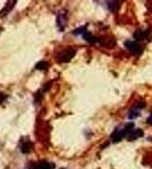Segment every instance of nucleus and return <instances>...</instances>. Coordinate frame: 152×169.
Segmentation results:
<instances>
[{
	"label": "nucleus",
	"mask_w": 152,
	"mask_h": 169,
	"mask_svg": "<svg viewBox=\"0 0 152 169\" xmlns=\"http://www.w3.org/2000/svg\"><path fill=\"white\" fill-rule=\"evenodd\" d=\"M85 31H86V27H85V26H83V27H81V28H77V29H75L73 33H74V34H76V35L81 34V33H83V34H84Z\"/></svg>",
	"instance_id": "4468645a"
},
{
	"label": "nucleus",
	"mask_w": 152,
	"mask_h": 169,
	"mask_svg": "<svg viewBox=\"0 0 152 169\" xmlns=\"http://www.w3.org/2000/svg\"><path fill=\"white\" fill-rule=\"evenodd\" d=\"M148 124L152 125V116H150V117H148Z\"/></svg>",
	"instance_id": "dca6fc26"
},
{
	"label": "nucleus",
	"mask_w": 152,
	"mask_h": 169,
	"mask_svg": "<svg viewBox=\"0 0 152 169\" xmlns=\"http://www.w3.org/2000/svg\"><path fill=\"white\" fill-rule=\"evenodd\" d=\"M108 8H109L110 11L117 13L120 8V2L119 1H109V2H108Z\"/></svg>",
	"instance_id": "9d476101"
},
{
	"label": "nucleus",
	"mask_w": 152,
	"mask_h": 169,
	"mask_svg": "<svg viewBox=\"0 0 152 169\" xmlns=\"http://www.w3.org/2000/svg\"><path fill=\"white\" fill-rule=\"evenodd\" d=\"M32 149V143L30 140H22L21 141V151L23 153H28Z\"/></svg>",
	"instance_id": "39448f33"
},
{
	"label": "nucleus",
	"mask_w": 152,
	"mask_h": 169,
	"mask_svg": "<svg viewBox=\"0 0 152 169\" xmlns=\"http://www.w3.org/2000/svg\"><path fill=\"white\" fill-rule=\"evenodd\" d=\"M151 116H152V113H151Z\"/></svg>",
	"instance_id": "f3484780"
},
{
	"label": "nucleus",
	"mask_w": 152,
	"mask_h": 169,
	"mask_svg": "<svg viewBox=\"0 0 152 169\" xmlns=\"http://www.w3.org/2000/svg\"><path fill=\"white\" fill-rule=\"evenodd\" d=\"M133 126L134 124L133 123H127V124L123 126V128H117L113 133L111 134V141L113 142H118L120 141L121 139H124L125 136H127L129 134V132L133 130Z\"/></svg>",
	"instance_id": "f257e3e1"
},
{
	"label": "nucleus",
	"mask_w": 152,
	"mask_h": 169,
	"mask_svg": "<svg viewBox=\"0 0 152 169\" xmlns=\"http://www.w3.org/2000/svg\"><path fill=\"white\" fill-rule=\"evenodd\" d=\"M140 136H143V131L140 130V129H138V130H132V131L129 132V134L127 135V139L128 141H134L135 139L140 138Z\"/></svg>",
	"instance_id": "423d86ee"
},
{
	"label": "nucleus",
	"mask_w": 152,
	"mask_h": 169,
	"mask_svg": "<svg viewBox=\"0 0 152 169\" xmlns=\"http://www.w3.org/2000/svg\"><path fill=\"white\" fill-rule=\"evenodd\" d=\"M125 46H126L128 51L134 53V54H140L143 51V48L135 41H126L125 42Z\"/></svg>",
	"instance_id": "20e7f679"
},
{
	"label": "nucleus",
	"mask_w": 152,
	"mask_h": 169,
	"mask_svg": "<svg viewBox=\"0 0 152 169\" xmlns=\"http://www.w3.org/2000/svg\"><path fill=\"white\" fill-rule=\"evenodd\" d=\"M83 37H84L85 41H88V43H91V44H93V43H97V42L99 41V38L96 37V36H93L91 33H88V32H85L84 34H83Z\"/></svg>",
	"instance_id": "1a4fd4ad"
},
{
	"label": "nucleus",
	"mask_w": 152,
	"mask_h": 169,
	"mask_svg": "<svg viewBox=\"0 0 152 169\" xmlns=\"http://www.w3.org/2000/svg\"><path fill=\"white\" fill-rule=\"evenodd\" d=\"M6 98H7L6 95H4V94H0V104L2 103L4 100H6Z\"/></svg>",
	"instance_id": "2eb2a0df"
},
{
	"label": "nucleus",
	"mask_w": 152,
	"mask_h": 169,
	"mask_svg": "<svg viewBox=\"0 0 152 169\" xmlns=\"http://www.w3.org/2000/svg\"><path fill=\"white\" fill-rule=\"evenodd\" d=\"M75 54H76V48H65V50H63L59 54L57 55V60H58V62L60 63L68 62V61H71V60L74 58Z\"/></svg>",
	"instance_id": "f03ea898"
},
{
	"label": "nucleus",
	"mask_w": 152,
	"mask_h": 169,
	"mask_svg": "<svg viewBox=\"0 0 152 169\" xmlns=\"http://www.w3.org/2000/svg\"><path fill=\"white\" fill-rule=\"evenodd\" d=\"M66 23H67V14H66V10H60L59 13L57 14V26H58L60 32H63L65 29Z\"/></svg>",
	"instance_id": "7ed1b4c3"
},
{
	"label": "nucleus",
	"mask_w": 152,
	"mask_h": 169,
	"mask_svg": "<svg viewBox=\"0 0 152 169\" xmlns=\"http://www.w3.org/2000/svg\"><path fill=\"white\" fill-rule=\"evenodd\" d=\"M48 67H49V63L46 62V61H40L39 63H36L35 68L38 70H46L48 69Z\"/></svg>",
	"instance_id": "ddd939ff"
},
{
	"label": "nucleus",
	"mask_w": 152,
	"mask_h": 169,
	"mask_svg": "<svg viewBox=\"0 0 152 169\" xmlns=\"http://www.w3.org/2000/svg\"><path fill=\"white\" fill-rule=\"evenodd\" d=\"M149 32H143L141 31V29H138V31L134 33V38L136 40V41H142V40H144L146 36H148Z\"/></svg>",
	"instance_id": "6e6552de"
},
{
	"label": "nucleus",
	"mask_w": 152,
	"mask_h": 169,
	"mask_svg": "<svg viewBox=\"0 0 152 169\" xmlns=\"http://www.w3.org/2000/svg\"><path fill=\"white\" fill-rule=\"evenodd\" d=\"M15 4H16V1H10V2H7V5L5 6V8L1 10V13H0V16H5V15L7 14L8 11L10 10L11 8L14 7Z\"/></svg>",
	"instance_id": "9b49d317"
},
{
	"label": "nucleus",
	"mask_w": 152,
	"mask_h": 169,
	"mask_svg": "<svg viewBox=\"0 0 152 169\" xmlns=\"http://www.w3.org/2000/svg\"><path fill=\"white\" fill-rule=\"evenodd\" d=\"M140 116V109H138V108H133V109L129 110V113H128V118L129 120H134V118L138 117Z\"/></svg>",
	"instance_id": "f8f14e48"
},
{
	"label": "nucleus",
	"mask_w": 152,
	"mask_h": 169,
	"mask_svg": "<svg viewBox=\"0 0 152 169\" xmlns=\"http://www.w3.org/2000/svg\"><path fill=\"white\" fill-rule=\"evenodd\" d=\"M53 165L49 163L47 161H41V162H38V163H34L32 165L31 169H52Z\"/></svg>",
	"instance_id": "0eeeda50"
}]
</instances>
